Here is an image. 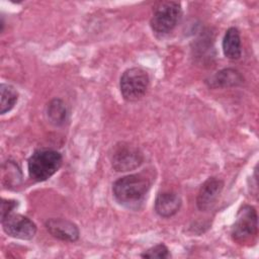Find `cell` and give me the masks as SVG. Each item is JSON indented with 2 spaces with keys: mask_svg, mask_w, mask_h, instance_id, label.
<instances>
[{
  "mask_svg": "<svg viewBox=\"0 0 259 259\" xmlns=\"http://www.w3.org/2000/svg\"><path fill=\"white\" fill-rule=\"evenodd\" d=\"M152 181L145 173H135L122 176L112 184L115 200L128 208H138L145 200Z\"/></svg>",
  "mask_w": 259,
  "mask_h": 259,
  "instance_id": "6da1fadb",
  "label": "cell"
},
{
  "mask_svg": "<svg viewBox=\"0 0 259 259\" xmlns=\"http://www.w3.org/2000/svg\"><path fill=\"white\" fill-rule=\"evenodd\" d=\"M62 155L53 149L35 150L27 160L29 177L36 182L51 178L62 166Z\"/></svg>",
  "mask_w": 259,
  "mask_h": 259,
  "instance_id": "7a4b0ae2",
  "label": "cell"
},
{
  "mask_svg": "<svg viewBox=\"0 0 259 259\" xmlns=\"http://www.w3.org/2000/svg\"><path fill=\"white\" fill-rule=\"evenodd\" d=\"M150 77L148 73L139 67L126 69L119 79V89L122 98L128 102L142 99L148 91Z\"/></svg>",
  "mask_w": 259,
  "mask_h": 259,
  "instance_id": "3957f363",
  "label": "cell"
},
{
  "mask_svg": "<svg viewBox=\"0 0 259 259\" xmlns=\"http://www.w3.org/2000/svg\"><path fill=\"white\" fill-rule=\"evenodd\" d=\"M258 219L257 211L250 204H243L236 215L235 223L231 229V236L234 241L240 244L253 242L257 236Z\"/></svg>",
  "mask_w": 259,
  "mask_h": 259,
  "instance_id": "277c9868",
  "label": "cell"
},
{
  "mask_svg": "<svg viewBox=\"0 0 259 259\" xmlns=\"http://www.w3.org/2000/svg\"><path fill=\"white\" fill-rule=\"evenodd\" d=\"M180 17L181 4L176 1H165L154 8L150 26L158 34H167L175 28Z\"/></svg>",
  "mask_w": 259,
  "mask_h": 259,
  "instance_id": "5b68a950",
  "label": "cell"
},
{
  "mask_svg": "<svg viewBox=\"0 0 259 259\" xmlns=\"http://www.w3.org/2000/svg\"><path fill=\"white\" fill-rule=\"evenodd\" d=\"M144 160L141 150L125 142L114 145L110 153V163L117 172H125L137 169Z\"/></svg>",
  "mask_w": 259,
  "mask_h": 259,
  "instance_id": "8992f818",
  "label": "cell"
},
{
  "mask_svg": "<svg viewBox=\"0 0 259 259\" xmlns=\"http://www.w3.org/2000/svg\"><path fill=\"white\" fill-rule=\"evenodd\" d=\"M3 231L12 238L31 240L36 234V225L27 217L19 213H10L1 220Z\"/></svg>",
  "mask_w": 259,
  "mask_h": 259,
  "instance_id": "52a82bcc",
  "label": "cell"
},
{
  "mask_svg": "<svg viewBox=\"0 0 259 259\" xmlns=\"http://www.w3.org/2000/svg\"><path fill=\"white\" fill-rule=\"evenodd\" d=\"M224 188V181L217 177L207 178L200 186L196 205L200 211H207L213 207Z\"/></svg>",
  "mask_w": 259,
  "mask_h": 259,
  "instance_id": "ba28073f",
  "label": "cell"
},
{
  "mask_svg": "<svg viewBox=\"0 0 259 259\" xmlns=\"http://www.w3.org/2000/svg\"><path fill=\"white\" fill-rule=\"evenodd\" d=\"M45 227L52 237L60 241L76 242L80 237V231L77 225L67 219H49L45 223Z\"/></svg>",
  "mask_w": 259,
  "mask_h": 259,
  "instance_id": "9c48e42d",
  "label": "cell"
},
{
  "mask_svg": "<svg viewBox=\"0 0 259 259\" xmlns=\"http://www.w3.org/2000/svg\"><path fill=\"white\" fill-rule=\"evenodd\" d=\"M181 198L180 196L173 191H163L158 193L154 208L158 215L161 218H171L178 212L181 207Z\"/></svg>",
  "mask_w": 259,
  "mask_h": 259,
  "instance_id": "30bf717a",
  "label": "cell"
},
{
  "mask_svg": "<svg viewBox=\"0 0 259 259\" xmlns=\"http://www.w3.org/2000/svg\"><path fill=\"white\" fill-rule=\"evenodd\" d=\"M243 82L244 78L242 74L233 68L223 69L206 80V83L210 88L235 87L241 85Z\"/></svg>",
  "mask_w": 259,
  "mask_h": 259,
  "instance_id": "8fae6325",
  "label": "cell"
},
{
  "mask_svg": "<svg viewBox=\"0 0 259 259\" xmlns=\"http://www.w3.org/2000/svg\"><path fill=\"white\" fill-rule=\"evenodd\" d=\"M223 51L229 60H238L242 55V45L240 31L237 27L227 29L223 38Z\"/></svg>",
  "mask_w": 259,
  "mask_h": 259,
  "instance_id": "7c38bea8",
  "label": "cell"
},
{
  "mask_svg": "<svg viewBox=\"0 0 259 259\" xmlns=\"http://www.w3.org/2000/svg\"><path fill=\"white\" fill-rule=\"evenodd\" d=\"M68 109L65 102L60 98L52 99L47 105V116L51 123L61 126L68 120Z\"/></svg>",
  "mask_w": 259,
  "mask_h": 259,
  "instance_id": "4fadbf2b",
  "label": "cell"
},
{
  "mask_svg": "<svg viewBox=\"0 0 259 259\" xmlns=\"http://www.w3.org/2000/svg\"><path fill=\"white\" fill-rule=\"evenodd\" d=\"M3 183L7 188L14 189L22 182V174L20 168L14 161H7L3 164Z\"/></svg>",
  "mask_w": 259,
  "mask_h": 259,
  "instance_id": "5bb4252c",
  "label": "cell"
},
{
  "mask_svg": "<svg viewBox=\"0 0 259 259\" xmlns=\"http://www.w3.org/2000/svg\"><path fill=\"white\" fill-rule=\"evenodd\" d=\"M1 92V103H0V113L5 114L10 111L18 100V92L17 90L9 84L2 83L0 85Z\"/></svg>",
  "mask_w": 259,
  "mask_h": 259,
  "instance_id": "9a60e30c",
  "label": "cell"
},
{
  "mask_svg": "<svg viewBox=\"0 0 259 259\" xmlns=\"http://www.w3.org/2000/svg\"><path fill=\"white\" fill-rule=\"evenodd\" d=\"M141 257L150 258V259H153V258L167 259V258L171 257V254H170L168 247L165 244L160 243V244H157V245L147 249L146 251H144L141 254Z\"/></svg>",
  "mask_w": 259,
  "mask_h": 259,
  "instance_id": "2e32d148",
  "label": "cell"
},
{
  "mask_svg": "<svg viewBox=\"0 0 259 259\" xmlns=\"http://www.w3.org/2000/svg\"><path fill=\"white\" fill-rule=\"evenodd\" d=\"M18 205V201L12 200V199H5L2 198L1 201V220L10 214L13 209H15Z\"/></svg>",
  "mask_w": 259,
  "mask_h": 259,
  "instance_id": "e0dca14e",
  "label": "cell"
}]
</instances>
